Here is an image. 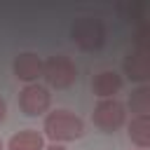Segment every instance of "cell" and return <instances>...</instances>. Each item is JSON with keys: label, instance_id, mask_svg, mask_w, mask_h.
Here are the masks:
<instances>
[{"label": "cell", "instance_id": "6da1fadb", "mask_svg": "<svg viewBox=\"0 0 150 150\" xmlns=\"http://www.w3.org/2000/svg\"><path fill=\"white\" fill-rule=\"evenodd\" d=\"M84 134V124L77 115H73L70 110H54L47 115L45 120V136L54 143H66V141H75Z\"/></svg>", "mask_w": 150, "mask_h": 150}, {"label": "cell", "instance_id": "7a4b0ae2", "mask_svg": "<svg viewBox=\"0 0 150 150\" xmlns=\"http://www.w3.org/2000/svg\"><path fill=\"white\" fill-rule=\"evenodd\" d=\"M73 42L84 52H98L105 42V26L98 16H80L70 28Z\"/></svg>", "mask_w": 150, "mask_h": 150}, {"label": "cell", "instance_id": "3957f363", "mask_svg": "<svg viewBox=\"0 0 150 150\" xmlns=\"http://www.w3.org/2000/svg\"><path fill=\"white\" fill-rule=\"evenodd\" d=\"M42 77L54 89H68L77 80V68L68 56H52L42 61Z\"/></svg>", "mask_w": 150, "mask_h": 150}, {"label": "cell", "instance_id": "277c9868", "mask_svg": "<svg viewBox=\"0 0 150 150\" xmlns=\"http://www.w3.org/2000/svg\"><path fill=\"white\" fill-rule=\"evenodd\" d=\"M124 117H127V110L117 98H101L91 115L94 124L105 134H115L124 124Z\"/></svg>", "mask_w": 150, "mask_h": 150}, {"label": "cell", "instance_id": "5b68a950", "mask_svg": "<svg viewBox=\"0 0 150 150\" xmlns=\"http://www.w3.org/2000/svg\"><path fill=\"white\" fill-rule=\"evenodd\" d=\"M49 103H52V94L42 84H28L19 94V108L28 117H38V115L47 112Z\"/></svg>", "mask_w": 150, "mask_h": 150}, {"label": "cell", "instance_id": "8992f818", "mask_svg": "<svg viewBox=\"0 0 150 150\" xmlns=\"http://www.w3.org/2000/svg\"><path fill=\"white\" fill-rule=\"evenodd\" d=\"M122 68H124V73L129 75V80H134V82H145V80H150V52L134 47V49L124 56Z\"/></svg>", "mask_w": 150, "mask_h": 150}, {"label": "cell", "instance_id": "52a82bcc", "mask_svg": "<svg viewBox=\"0 0 150 150\" xmlns=\"http://www.w3.org/2000/svg\"><path fill=\"white\" fill-rule=\"evenodd\" d=\"M14 75H16L19 80L33 84L38 77H42V59H40L38 54H30V52L19 54V56L14 59Z\"/></svg>", "mask_w": 150, "mask_h": 150}, {"label": "cell", "instance_id": "ba28073f", "mask_svg": "<svg viewBox=\"0 0 150 150\" xmlns=\"http://www.w3.org/2000/svg\"><path fill=\"white\" fill-rule=\"evenodd\" d=\"M91 89L101 98H115V94L122 89V77L117 73H112V70H103V73H98L94 77Z\"/></svg>", "mask_w": 150, "mask_h": 150}, {"label": "cell", "instance_id": "9c48e42d", "mask_svg": "<svg viewBox=\"0 0 150 150\" xmlns=\"http://www.w3.org/2000/svg\"><path fill=\"white\" fill-rule=\"evenodd\" d=\"M42 148H45V138L35 129H23L14 134L7 145V150H42Z\"/></svg>", "mask_w": 150, "mask_h": 150}, {"label": "cell", "instance_id": "30bf717a", "mask_svg": "<svg viewBox=\"0 0 150 150\" xmlns=\"http://www.w3.org/2000/svg\"><path fill=\"white\" fill-rule=\"evenodd\" d=\"M129 138L141 150L150 148V115H138L129 122Z\"/></svg>", "mask_w": 150, "mask_h": 150}, {"label": "cell", "instance_id": "8fae6325", "mask_svg": "<svg viewBox=\"0 0 150 150\" xmlns=\"http://www.w3.org/2000/svg\"><path fill=\"white\" fill-rule=\"evenodd\" d=\"M129 108H131V112H136V117L150 115V87H138L136 91H131Z\"/></svg>", "mask_w": 150, "mask_h": 150}, {"label": "cell", "instance_id": "7c38bea8", "mask_svg": "<svg viewBox=\"0 0 150 150\" xmlns=\"http://www.w3.org/2000/svg\"><path fill=\"white\" fill-rule=\"evenodd\" d=\"M136 49L150 52V26L148 23H141L136 30Z\"/></svg>", "mask_w": 150, "mask_h": 150}, {"label": "cell", "instance_id": "4fadbf2b", "mask_svg": "<svg viewBox=\"0 0 150 150\" xmlns=\"http://www.w3.org/2000/svg\"><path fill=\"white\" fill-rule=\"evenodd\" d=\"M5 112H7V105H5V101L0 98V122L5 120Z\"/></svg>", "mask_w": 150, "mask_h": 150}, {"label": "cell", "instance_id": "5bb4252c", "mask_svg": "<svg viewBox=\"0 0 150 150\" xmlns=\"http://www.w3.org/2000/svg\"><path fill=\"white\" fill-rule=\"evenodd\" d=\"M42 150H66V148L59 145V143H52V145H47V148H42Z\"/></svg>", "mask_w": 150, "mask_h": 150}, {"label": "cell", "instance_id": "9a60e30c", "mask_svg": "<svg viewBox=\"0 0 150 150\" xmlns=\"http://www.w3.org/2000/svg\"><path fill=\"white\" fill-rule=\"evenodd\" d=\"M0 150H2V141H0Z\"/></svg>", "mask_w": 150, "mask_h": 150}]
</instances>
